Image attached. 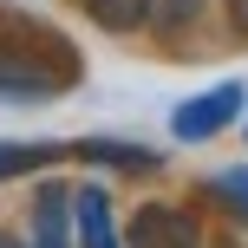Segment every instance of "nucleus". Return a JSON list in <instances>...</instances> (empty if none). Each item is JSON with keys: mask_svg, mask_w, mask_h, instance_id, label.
Instances as JSON below:
<instances>
[{"mask_svg": "<svg viewBox=\"0 0 248 248\" xmlns=\"http://www.w3.org/2000/svg\"><path fill=\"white\" fill-rule=\"evenodd\" d=\"M72 157V144H52V137H20V144H0V183L13 176H33V170H52V163Z\"/></svg>", "mask_w": 248, "mask_h": 248, "instance_id": "5", "label": "nucleus"}, {"mask_svg": "<svg viewBox=\"0 0 248 248\" xmlns=\"http://www.w3.org/2000/svg\"><path fill=\"white\" fill-rule=\"evenodd\" d=\"M209 196L248 222V170H216V176H209Z\"/></svg>", "mask_w": 248, "mask_h": 248, "instance_id": "9", "label": "nucleus"}, {"mask_svg": "<svg viewBox=\"0 0 248 248\" xmlns=\"http://www.w3.org/2000/svg\"><path fill=\"white\" fill-rule=\"evenodd\" d=\"M72 242H78V248H124L118 216H111V196H105L98 183L72 189Z\"/></svg>", "mask_w": 248, "mask_h": 248, "instance_id": "3", "label": "nucleus"}, {"mask_svg": "<svg viewBox=\"0 0 248 248\" xmlns=\"http://www.w3.org/2000/svg\"><path fill=\"white\" fill-rule=\"evenodd\" d=\"M196 13H202V0H150V20H157L163 33H183Z\"/></svg>", "mask_w": 248, "mask_h": 248, "instance_id": "10", "label": "nucleus"}, {"mask_svg": "<svg viewBox=\"0 0 248 248\" xmlns=\"http://www.w3.org/2000/svg\"><path fill=\"white\" fill-rule=\"evenodd\" d=\"M59 78L46 72H26V59H0V98H52Z\"/></svg>", "mask_w": 248, "mask_h": 248, "instance_id": "7", "label": "nucleus"}, {"mask_svg": "<svg viewBox=\"0 0 248 248\" xmlns=\"http://www.w3.org/2000/svg\"><path fill=\"white\" fill-rule=\"evenodd\" d=\"M0 248H26V242H13V235H0Z\"/></svg>", "mask_w": 248, "mask_h": 248, "instance_id": "12", "label": "nucleus"}, {"mask_svg": "<svg viewBox=\"0 0 248 248\" xmlns=\"http://www.w3.org/2000/svg\"><path fill=\"white\" fill-rule=\"evenodd\" d=\"M242 111H248L242 78H222V85L196 92V98H183L170 111V137H176V144H209V137H222V124H235Z\"/></svg>", "mask_w": 248, "mask_h": 248, "instance_id": "1", "label": "nucleus"}, {"mask_svg": "<svg viewBox=\"0 0 248 248\" xmlns=\"http://www.w3.org/2000/svg\"><path fill=\"white\" fill-rule=\"evenodd\" d=\"M229 7V20H235V33H248V0H222Z\"/></svg>", "mask_w": 248, "mask_h": 248, "instance_id": "11", "label": "nucleus"}, {"mask_svg": "<svg viewBox=\"0 0 248 248\" xmlns=\"http://www.w3.org/2000/svg\"><path fill=\"white\" fill-rule=\"evenodd\" d=\"M85 13L105 33H137V26L150 20V0H85Z\"/></svg>", "mask_w": 248, "mask_h": 248, "instance_id": "8", "label": "nucleus"}, {"mask_svg": "<svg viewBox=\"0 0 248 248\" xmlns=\"http://www.w3.org/2000/svg\"><path fill=\"white\" fill-rule=\"evenodd\" d=\"M72 157L78 163H111V170H157V150L150 144H124V137H78Z\"/></svg>", "mask_w": 248, "mask_h": 248, "instance_id": "6", "label": "nucleus"}, {"mask_svg": "<svg viewBox=\"0 0 248 248\" xmlns=\"http://www.w3.org/2000/svg\"><path fill=\"white\" fill-rule=\"evenodd\" d=\"M124 248H202V229L176 202H144L124 229Z\"/></svg>", "mask_w": 248, "mask_h": 248, "instance_id": "2", "label": "nucleus"}, {"mask_svg": "<svg viewBox=\"0 0 248 248\" xmlns=\"http://www.w3.org/2000/svg\"><path fill=\"white\" fill-rule=\"evenodd\" d=\"M33 248H78L72 242V189L65 183H39V196H33Z\"/></svg>", "mask_w": 248, "mask_h": 248, "instance_id": "4", "label": "nucleus"}]
</instances>
